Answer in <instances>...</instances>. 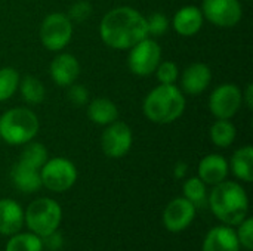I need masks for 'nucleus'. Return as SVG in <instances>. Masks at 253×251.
I'll use <instances>...</instances> for the list:
<instances>
[{"mask_svg":"<svg viewBox=\"0 0 253 251\" xmlns=\"http://www.w3.org/2000/svg\"><path fill=\"white\" fill-rule=\"evenodd\" d=\"M99 34L104 43L113 49H130L148 36L147 19L133 7H114L104 15Z\"/></svg>","mask_w":253,"mask_h":251,"instance_id":"f257e3e1","label":"nucleus"},{"mask_svg":"<svg viewBox=\"0 0 253 251\" xmlns=\"http://www.w3.org/2000/svg\"><path fill=\"white\" fill-rule=\"evenodd\" d=\"M209 204L213 215L227 225H240L248 215L246 191L236 182H219L211 192Z\"/></svg>","mask_w":253,"mask_h":251,"instance_id":"f03ea898","label":"nucleus"},{"mask_svg":"<svg viewBox=\"0 0 253 251\" xmlns=\"http://www.w3.org/2000/svg\"><path fill=\"white\" fill-rule=\"evenodd\" d=\"M142 109L150 121L156 124H169L182 115L185 98L175 84H159L144 99Z\"/></svg>","mask_w":253,"mask_h":251,"instance_id":"7ed1b4c3","label":"nucleus"},{"mask_svg":"<svg viewBox=\"0 0 253 251\" xmlns=\"http://www.w3.org/2000/svg\"><path fill=\"white\" fill-rule=\"evenodd\" d=\"M39 129V117L24 107L7 109L0 117V138L9 145H24L33 141Z\"/></svg>","mask_w":253,"mask_h":251,"instance_id":"20e7f679","label":"nucleus"},{"mask_svg":"<svg viewBox=\"0 0 253 251\" xmlns=\"http://www.w3.org/2000/svg\"><path fill=\"white\" fill-rule=\"evenodd\" d=\"M62 212L56 201L39 198L33 201L25 212V223L30 231L40 238L55 232L61 223Z\"/></svg>","mask_w":253,"mask_h":251,"instance_id":"39448f33","label":"nucleus"},{"mask_svg":"<svg viewBox=\"0 0 253 251\" xmlns=\"http://www.w3.org/2000/svg\"><path fill=\"white\" fill-rule=\"evenodd\" d=\"M73 36V22L61 12L49 13L40 25V40L47 50L64 49Z\"/></svg>","mask_w":253,"mask_h":251,"instance_id":"423d86ee","label":"nucleus"},{"mask_svg":"<svg viewBox=\"0 0 253 251\" xmlns=\"http://www.w3.org/2000/svg\"><path fill=\"white\" fill-rule=\"evenodd\" d=\"M42 185L53 192H64L70 189L77 180L76 166L62 157L47 160L40 169Z\"/></svg>","mask_w":253,"mask_h":251,"instance_id":"0eeeda50","label":"nucleus"},{"mask_svg":"<svg viewBox=\"0 0 253 251\" xmlns=\"http://www.w3.org/2000/svg\"><path fill=\"white\" fill-rule=\"evenodd\" d=\"M160 59H162L160 44L156 40L145 37L133 47H130L127 64L135 75L145 77L156 71L157 65L160 64Z\"/></svg>","mask_w":253,"mask_h":251,"instance_id":"6e6552de","label":"nucleus"},{"mask_svg":"<svg viewBox=\"0 0 253 251\" xmlns=\"http://www.w3.org/2000/svg\"><path fill=\"white\" fill-rule=\"evenodd\" d=\"M202 13L209 22L221 28H231L242 19L240 0H203Z\"/></svg>","mask_w":253,"mask_h":251,"instance_id":"1a4fd4ad","label":"nucleus"},{"mask_svg":"<svg viewBox=\"0 0 253 251\" xmlns=\"http://www.w3.org/2000/svg\"><path fill=\"white\" fill-rule=\"evenodd\" d=\"M242 93L243 92L239 89V86L233 83H224L218 86L209 98L211 112L216 118L230 120L239 111L243 102Z\"/></svg>","mask_w":253,"mask_h":251,"instance_id":"9d476101","label":"nucleus"},{"mask_svg":"<svg viewBox=\"0 0 253 251\" xmlns=\"http://www.w3.org/2000/svg\"><path fill=\"white\" fill-rule=\"evenodd\" d=\"M133 135L130 127L123 121H114L107 126L101 136V146L108 158L125 157L132 146Z\"/></svg>","mask_w":253,"mask_h":251,"instance_id":"9b49d317","label":"nucleus"},{"mask_svg":"<svg viewBox=\"0 0 253 251\" xmlns=\"http://www.w3.org/2000/svg\"><path fill=\"white\" fill-rule=\"evenodd\" d=\"M194 216H196V207L193 203H190L185 197L175 198L165 209L163 222L168 231L181 232L193 222Z\"/></svg>","mask_w":253,"mask_h":251,"instance_id":"f8f14e48","label":"nucleus"},{"mask_svg":"<svg viewBox=\"0 0 253 251\" xmlns=\"http://www.w3.org/2000/svg\"><path fill=\"white\" fill-rule=\"evenodd\" d=\"M49 71L52 80L58 86L68 87L70 84L76 83L80 74V64L77 58L73 56L71 53H61L52 61Z\"/></svg>","mask_w":253,"mask_h":251,"instance_id":"ddd939ff","label":"nucleus"},{"mask_svg":"<svg viewBox=\"0 0 253 251\" xmlns=\"http://www.w3.org/2000/svg\"><path fill=\"white\" fill-rule=\"evenodd\" d=\"M212 80L211 68L203 62H194L185 68L181 77L182 90L188 95H199L208 89Z\"/></svg>","mask_w":253,"mask_h":251,"instance_id":"4468645a","label":"nucleus"},{"mask_svg":"<svg viewBox=\"0 0 253 251\" xmlns=\"http://www.w3.org/2000/svg\"><path fill=\"white\" fill-rule=\"evenodd\" d=\"M203 21H205V18H203V13L199 7L184 6L175 13L172 25L179 36L191 37L200 31Z\"/></svg>","mask_w":253,"mask_h":251,"instance_id":"2eb2a0df","label":"nucleus"},{"mask_svg":"<svg viewBox=\"0 0 253 251\" xmlns=\"http://www.w3.org/2000/svg\"><path fill=\"white\" fill-rule=\"evenodd\" d=\"M228 175V161L218 154L206 155L199 164V178L206 185H216L225 180Z\"/></svg>","mask_w":253,"mask_h":251,"instance_id":"dca6fc26","label":"nucleus"},{"mask_svg":"<svg viewBox=\"0 0 253 251\" xmlns=\"http://www.w3.org/2000/svg\"><path fill=\"white\" fill-rule=\"evenodd\" d=\"M240 243L237 234L228 226L211 229L203 243V251H239Z\"/></svg>","mask_w":253,"mask_h":251,"instance_id":"f3484780","label":"nucleus"},{"mask_svg":"<svg viewBox=\"0 0 253 251\" xmlns=\"http://www.w3.org/2000/svg\"><path fill=\"white\" fill-rule=\"evenodd\" d=\"M24 223V213L21 206L9 198L0 200V234L15 235Z\"/></svg>","mask_w":253,"mask_h":251,"instance_id":"a211bd4d","label":"nucleus"},{"mask_svg":"<svg viewBox=\"0 0 253 251\" xmlns=\"http://www.w3.org/2000/svg\"><path fill=\"white\" fill-rule=\"evenodd\" d=\"M13 185L22 192H36L42 186L40 170L33 169L21 161H18L10 172Z\"/></svg>","mask_w":253,"mask_h":251,"instance_id":"6ab92c4d","label":"nucleus"},{"mask_svg":"<svg viewBox=\"0 0 253 251\" xmlns=\"http://www.w3.org/2000/svg\"><path fill=\"white\" fill-rule=\"evenodd\" d=\"M89 118L99 126H108L119 118V109L114 102L107 98H96L87 107Z\"/></svg>","mask_w":253,"mask_h":251,"instance_id":"aec40b11","label":"nucleus"},{"mask_svg":"<svg viewBox=\"0 0 253 251\" xmlns=\"http://www.w3.org/2000/svg\"><path fill=\"white\" fill-rule=\"evenodd\" d=\"M231 169H233V173L243 182H252L253 148L251 145H246L234 152L231 158Z\"/></svg>","mask_w":253,"mask_h":251,"instance_id":"412c9836","label":"nucleus"},{"mask_svg":"<svg viewBox=\"0 0 253 251\" xmlns=\"http://www.w3.org/2000/svg\"><path fill=\"white\" fill-rule=\"evenodd\" d=\"M236 139V127L230 120L218 118L211 127V141L219 148H228Z\"/></svg>","mask_w":253,"mask_h":251,"instance_id":"4be33fe9","label":"nucleus"},{"mask_svg":"<svg viewBox=\"0 0 253 251\" xmlns=\"http://www.w3.org/2000/svg\"><path fill=\"white\" fill-rule=\"evenodd\" d=\"M21 163L40 170L43 167V164L47 161V149L43 143L40 142H27L25 148L21 152Z\"/></svg>","mask_w":253,"mask_h":251,"instance_id":"5701e85b","label":"nucleus"},{"mask_svg":"<svg viewBox=\"0 0 253 251\" xmlns=\"http://www.w3.org/2000/svg\"><path fill=\"white\" fill-rule=\"evenodd\" d=\"M19 89H21L22 99L31 105L40 104L46 95L43 83L39 78L31 77V75H27L22 80H19Z\"/></svg>","mask_w":253,"mask_h":251,"instance_id":"b1692460","label":"nucleus"},{"mask_svg":"<svg viewBox=\"0 0 253 251\" xmlns=\"http://www.w3.org/2000/svg\"><path fill=\"white\" fill-rule=\"evenodd\" d=\"M42 238L36 234H15L6 246V251H42Z\"/></svg>","mask_w":253,"mask_h":251,"instance_id":"393cba45","label":"nucleus"},{"mask_svg":"<svg viewBox=\"0 0 253 251\" xmlns=\"http://www.w3.org/2000/svg\"><path fill=\"white\" fill-rule=\"evenodd\" d=\"M19 87V74L12 67L0 68V102L7 101Z\"/></svg>","mask_w":253,"mask_h":251,"instance_id":"a878e982","label":"nucleus"},{"mask_svg":"<svg viewBox=\"0 0 253 251\" xmlns=\"http://www.w3.org/2000/svg\"><path fill=\"white\" fill-rule=\"evenodd\" d=\"M185 198L194 204V207H202L206 203V183L200 178H191L184 183Z\"/></svg>","mask_w":253,"mask_h":251,"instance_id":"bb28decb","label":"nucleus"},{"mask_svg":"<svg viewBox=\"0 0 253 251\" xmlns=\"http://www.w3.org/2000/svg\"><path fill=\"white\" fill-rule=\"evenodd\" d=\"M156 75H157V80L162 83V84H175V81L178 80L179 77V70H178V65L172 61H165V62H160L156 68Z\"/></svg>","mask_w":253,"mask_h":251,"instance_id":"cd10ccee","label":"nucleus"},{"mask_svg":"<svg viewBox=\"0 0 253 251\" xmlns=\"http://www.w3.org/2000/svg\"><path fill=\"white\" fill-rule=\"evenodd\" d=\"M145 19H147V33H148V36H162L169 28L168 16L160 13V12H154Z\"/></svg>","mask_w":253,"mask_h":251,"instance_id":"c85d7f7f","label":"nucleus"},{"mask_svg":"<svg viewBox=\"0 0 253 251\" xmlns=\"http://www.w3.org/2000/svg\"><path fill=\"white\" fill-rule=\"evenodd\" d=\"M92 13V4L86 0H80L77 3H74L71 7H70V12H68V18L70 21L73 22H83L84 19H87Z\"/></svg>","mask_w":253,"mask_h":251,"instance_id":"c756f323","label":"nucleus"},{"mask_svg":"<svg viewBox=\"0 0 253 251\" xmlns=\"http://www.w3.org/2000/svg\"><path fill=\"white\" fill-rule=\"evenodd\" d=\"M237 238L246 250H253V219H245L240 223Z\"/></svg>","mask_w":253,"mask_h":251,"instance_id":"7c9ffc66","label":"nucleus"},{"mask_svg":"<svg viewBox=\"0 0 253 251\" xmlns=\"http://www.w3.org/2000/svg\"><path fill=\"white\" fill-rule=\"evenodd\" d=\"M68 99L74 105H84L89 99V92L82 84H70L68 86Z\"/></svg>","mask_w":253,"mask_h":251,"instance_id":"2f4dec72","label":"nucleus"},{"mask_svg":"<svg viewBox=\"0 0 253 251\" xmlns=\"http://www.w3.org/2000/svg\"><path fill=\"white\" fill-rule=\"evenodd\" d=\"M42 244H43V247H46L47 250H50V251L59 250V249L62 247V237L55 231V232H52V234H49V235L43 237Z\"/></svg>","mask_w":253,"mask_h":251,"instance_id":"473e14b6","label":"nucleus"},{"mask_svg":"<svg viewBox=\"0 0 253 251\" xmlns=\"http://www.w3.org/2000/svg\"><path fill=\"white\" fill-rule=\"evenodd\" d=\"M187 170H188V166H187V163H184V161H179V163H176V166H175V169H173L175 178H176V179H182V178L187 175Z\"/></svg>","mask_w":253,"mask_h":251,"instance_id":"72a5a7b5","label":"nucleus"},{"mask_svg":"<svg viewBox=\"0 0 253 251\" xmlns=\"http://www.w3.org/2000/svg\"><path fill=\"white\" fill-rule=\"evenodd\" d=\"M242 96H243V99L246 101V105H248V108L251 109V108L253 107V86L252 84H248V87H246L245 93H242Z\"/></svg>","mask_w":253,"mask_h":251,"instance_id":"f704fd0d","label":"nucleus"},{"mask_svg":"<svg viewBox=\"0 0 253 251\" xmlns=\"http://www.w3.org/2000/svg\"><path fill=\"white\" fill-rule=\"evenodd\" d=\"M245 1H249V0H245Z\"/></svg>","mask_w":253,"mask_h":251,"instance_id":"c9c22d12","label":"nucleus"}]
</instances>
